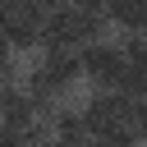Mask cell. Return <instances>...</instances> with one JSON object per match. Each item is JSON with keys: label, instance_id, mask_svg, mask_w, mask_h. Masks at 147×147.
Segmentation results:
<instances>
[{"label": "cell", "instance_id": "2", "mask_svg": "<svg viewBox=\"0 0 147 147\" xmlns=\"http://www.w3.org/2000/svg\"><path fill=\"white\" fill-rule=\"evenodd\" d=\"M78 55H83V78H92L96 87H119V78H124V46L87 41V46H78Z\"/></svg>", "mask_w": 147, "mask_h": 147}, {"label": "cell", "instance_id": "6", "mask_svg": "<svg viewBox=\"0 0 147 147\" xmlns=\"http://www.w3.org/2000/svg\"><path fill=\"white\" fill-rule=\"evenodd\" d=\"M51 142L55 147H87L92 142V129H87L83 110H55L51 115Z\"/></svg>", "mask_w": 147, "mask_h": 147}, {"label": "cell", "instance_id": "1", "mask_svg": "<svg viewBox=\"0 0 147 147\" xmlns=\"http://www.w3.org/2000/svg\"><path fill=\"white\" fill-rule=\"evenodd\" d=\"M129 106H133L129 92H119V87H96V92L83 101V119H87L92 133H106V129L129 124Z\"/></svg>", "mask_w": 147, "mask_h": 147}, {"label": "cell", "instance_id": "11", "mask_svg": "<svg viewBox=\"0 0 147 147\" xmlns=\"http://www.w3.org/2000/svg\"><path fill=\"white\" fill-rule=\"evenodd\" d=\"M14 78V64H9V46H5V37H0V87Z\"/></svg>", "mask_w": 147, "mask_h": 147}, {"label": "cell", "instance_id": "4", "mask_svg": "<svg viewBox=\"0 0 147 147\" xmlns=\"http://www.w3.org/2000/svg\"><path fill=\"white\" fill-rule=\"evenodd\" d=\"M41 23H46V14H37V9H9V14H0V37L9 51H32L41 41Z\"/></svg>", "mask_w": 147, "mask_h": 147}, {"label": "cell", "instance_id": "9", "mask_svg": "<svg viewBox=\"0 0 147 147\" xmlns=\"http://www.w3.org/2000/svg\"><path fill=\"white\" fill-rule=\"evenodd\" d=\"M124 64H147V37L142 32H129L124 37Z\"/></svg>", "mask_w": 147, "mask_h": 147}, {"label": "cell", "instance_id": "12", "mask_svg": "<svg viewBox=\"0 0 147 147\" xmlns=\"http://www.w3.org/2000/svg\"><path fill=\"white\" fill-rule=\"evenodd\" d=\"M9 9H37L41 14V0H0V14H9Z\"/></svg>", "mask_w": 147, "mask_h": 147}, {"label": "cell", "instance_id": "8", "mask_svg": "<svg viewBox=\"0 0 147 147\" xmlns=\"http://www.w3.org/2000/svg\"><path fill=\"white\" fill-rule=\"evenodd\" d=\"M138 142V133L129 129V124H119V129H106V133H92V142L87 147H133Z\"/></svg>", "mask_w": 147, "mask_h": 147}, {"label": "cell", "instance_id": "7", "mask_svg": "<svg viewBox=\"0 0 147 147\" xmlns=\"http://www.w3.org/2000/svg\"><path fill=\"white\" fill-rule=\"evenodd\" d=\"M106 14L124 32H147V0H106Z\"/></svg>", "mask_w": 147, "mask_h": 147}, {"label": "cell", "instance_id": "5", "mask_svg": "<svg viewBox=\"0 0 147 147\" xmlns=\"http://www.w3.org/2000/svg\"><path fill=\"white\" fill-rule=\"evenodd\" d=\"M37 69H41V78L64 96V92L83 78V55H78V51H46V60H41Z\"/></svg>", "mask_w": 147, "mask_h": 147}, {"label": "cell", "instance_id": "10", "mask_svg": "<svg viewBox=\"0 0 147 147\" xmlns=\"http://www.w3.org/2000/svg\"><path fill=\"white\" fill-rule=\"evenodd\" d=\"M129 129L138 133V142H147V96H138L129 106Z\"/></svg>", "mask_w": 147, "mask_h": 147}, {"label": "cell", "instance_id": "3", "mask_svg": "<svg viewBox=\"0 0 147 147\" xmlns=\"http://www.w3.org/2000/svg\"><path fill=\"white\" fill-rule=\"evenodd\" d=\"M46 115H41V106H37V96L28 92V87H0V124L5 129H37Z\"/></svg>", "mask_w": 147, "mask_h": 147}]
</instances>
